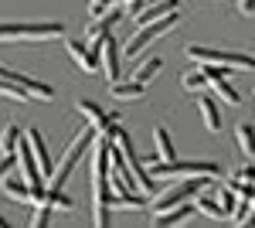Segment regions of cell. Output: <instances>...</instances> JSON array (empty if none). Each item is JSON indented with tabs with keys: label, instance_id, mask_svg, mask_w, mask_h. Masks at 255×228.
I'll list each match as a JSON object with an SVG mask.
<instances>
[{
	"label": "cell",
	"instance_id": "1",
	"mask_svg": "<svg viewBox=\"0 0 255 228\" xmlns=\"http://www.w3.org/2000/svg\"><path fill=\"white\" fill-rule=\"evenodd\" d=\"M109 150H113V140L99 133L96 140V160H92V225L106 228L113 218H109Z\"/></svg>",
	"mask_w": 255,
	"mask_h": 228
},
{
	"label": "cell",
	"instance_id": "2",
	"mask_svg": "<svg viewBox=\"0 0 255 228\" xmlns=\"http://www.w3.org/2000/svg\"><path fill=\"white\" fill-rule=\"evenodd\" d=\"M65 38L61 20H0V41H58Z\"/></svg>",
	"mask_w": 255,
	"mask_h": 228
},
{
	"label": "cell",
	"instance_id": "3",
	"mask_svg": "<svg viewBox=\"0 0 255 228\" xmlns=\"http://www.w3.org/2000/svg\"><path fill=\"white\" fill-rule=\"evenodd\" d=\"M150 177L157 181V177H218L221 167H218L215 160H150Z\"/></svg>",
	"mask_w": 255,
	"mask_h": 228
},
{
	"label": "cell",
	"instance_id": "4",
	"mask_svg": "<svg viewBox=\"0 0 255 228\" xmlns=\"http://www.w3.org/2000/svg\"><path fill=\"white\" fill-rule=\"evenodd\" d=\"M184 55L197 61V65H228V68H242V72H252L255 58L242 55V51H228V48H208V44H187Z\"/></svg>",
	"mask_w": 255,
	"mask_h": 228
},
{
	"label": "cell",
	"instance_id": "5",
	"mask_svg": "<svg viewBox=\"0 0 255 228\" xmlns=\"http://www.w3.org/2000/svg\"><path fill=\"white\" fill-rule=\"evenodd\" d=\"M92 143H96V126L79 130V133H75V140L68 143V150H65V157H61V164H58V171L51 174V181H48V184H51V188H61V184L68 181V174L82 164V157L89 153V147H92Z\"/></svg>",
	"mask_w": 255,
	"mask_h": 228
},
{
	"label": "cell",
	"instance_id": "6",
	"mask_svg": "<svg viewBox=\"0 0 255 228\" xmlns=\"http://www.w3.org/2000/svg\"><path fill=\"white\" fill-rule=\"evenodd\" d=\"M208 181H211V177H180V184L167 188V191L157 198V201H153V215H157V211L174 208V205H184L187 198H197L201 191L208 188Z\"/></svg>",
	"mask_w": 255,
	"mask_h": 228
},
{
	"label": "cell",
	"instance_id": "7",
	"mask_svg": "<svg viewBox=\"0 0 255 228\" xmlns=\"http://www.w3.org/2000/svg\"><path fill=\"white\" fill-rule=\"evenodd\" d=\"M99 68L109 82H119V72H123V48L116 44L113 34L102 38V51H99Z\"/></svg>",
	"mask_w": 255,
	"mask_h": 228
},
{
	"label": "cell",
	"instance_id": "8",
	"mask_svg": "<svg viewBox=\"0 0 255 228\" xmlns=\"http://www.w3.org/2000/svg\"><path fill=\"white\" fill-rule=\"evenodd\" d=\"M17 164H20V177L31 184V188H41L44 184V177L38 171V160H34V150H31V143H27V136H20L17 140Z\"/></svg>",
	"mask_w": 255,
	"mask_h": 228
},
{
	"label": "cell",
	"instance_id": "9",
	"mask_svg": "<svg viewBox=\"0 0 255 228\" xmlns=\"http://www.w3.org/2000/svg\"><path fill=\"white\" fill-rule=\"evenodd\" d=\"M27 143H31V150H34V160H38V171L44 177V184L51 181V174H55V164H51V153H48V143H44V133L41 130H27Z\"/></svg>",
	"mask_w": 255,
	"mask_h": 228
},
{
	"label": "cell",
	"instance_id": "10",
	"mask_svg": "<svg viewBox=\"0 0 255 228\" xmlns=\"http://www.w3.org/2000/svg\"><path fill=\"white\" fill-rule=\"evenodd\" d=\"M82 116H85V123L89 126H96V133H106L109 126H113V119H116V113H106L99 102H92V99H79V106H75Z\"/></svg>",
	"mask_w": 255,
	"mask_h": 228
},
{
	"label": "cell",
	"instance_id": "11",
	"mask_svg": "<svg viewBox=\"0 0 255 228\" xmlns=\"http://www.w3.org/2000/svg\"><path fill=\"white\" fill-rule=\"evenodd\" d=\"M31 201L34 205H48V208H61V211H72L75 208V201L68 198V194H61V188H31Z\"/></svg>",
	"mask_w": 255,
	"mask_h": 228
},
{
	"label": "cell",
	"instance_id": "12",
	"mask_svg": "<svg viewBox=\"0 0 255 228\" xmlns=\"http://www.w3.org/2000/svg\"><path fill=\"white\" fill-rule=\"evenodd\" d=\"M65 48H68V55L72 61L79 65L82 72H99V55H92V48L79 38H65Z\"/></svg>",
	"mask_w": 255,
	"mask_h": 228
},
{
	"label": "cell",
	"instance_id": "13",
	"mask_svg": "<svg viewBox=\"0 0 255 228\" xmlns=\"http://www.w3.org/2000/svg\"><path fill=\"white\" fill-rule=\"evenodd\" d=\"M109 92H113V99L116 102H136V99H143L146 95V85L143 82H109Z\"/></svg>",
	"mask_w": 255,
	"mask_h": 228
},
{
	"label": "cell",
	"instance_id": "14",
	"mask_svg": "<svg viewBox=\"0 0 255 228\" xmlns=\"http://www.w3.org/2000/svg\"><path fill=\"white\" fill-rule=\"evenodd\" d=\"M0 188H3V194H7L10 201H31V184H27L24 177H10V174H3Z\"/></svg>",
	"mask_w": 255,
	"mask_h": 228
},
{
	"label": "cell",
	"instance_id": "15",
	"mask_svg": "<svg viewBox=\"0 0 255 228\" xmlns=\"http://www.w3.org/2000/svg\"><path fill=\"white\" fill-rule=\"evenodd\" d=\"M177 7H180V0H157V3H146V7L139 10L136 20H139V24H150V20L163 17V14H174Z\"/></svg>",
	"mask_w": 255,
	"mask_h": 228
},
{
	"label": "cell",
	"instance_id": "16",
	"mask_svg": "<svg viewBox=\"0 0 255 228\" xmlns=\"http://www.w3.org/2000/svg\"><path fill=\"white\" fill-rule=\"evenodd\" d=\"M146 194L143 191H116L109 194V208H146Z\"/></svg>",
	"mask_w": 255,
	"mask_h": 228
},
{
	"label": "cell",
	"instance_id": "17",
	"mask_svg": "<svg viewBox=\"0 0 255 228\" xmlns=\"http://www.w3.org/2000/svg\"><path fill=\"white\" fill-rule=\"evenodd\" d=\"M191 215H194V208L184 201V205H174V208H167V211H157V215H153V218H157L153 225H180V222H187Z\"/></svg>",
	"mask_w": 255,
	"mask_h": 228
},
{
	"label": "cell",
	"instance_id": "18",
	"mask_svg": "<svg viewBox=\"0 0 255 228\" xmlns=\"http://www.w3.org/2000/svg\"><path fill=\"white\" fill-rule=\"evenodd\" d=\"M197 113H201L204 126H208L211 133H218V130H221V113H218V106L208 99V95H201V99H197Z\"/></svg>",
	"mask_w": 255,
	"mask_h": 228
},
{
	"label": "cell",
	"instance_id": "19",
	"mask_svg": "<svg viewBox=\"0 0 255 228\" xmlns=\"http://www.w3.org/2000/svg\"><path fill=\"white\" fill-rule=\"evenodd\" d=\"M17 82L27 89L31 99H41V102H51V99H55V89H51L48 82H38V78H27V75H17Z\"/></svg>",
	"mask_w": 255,
	"mask_h": 228
},
{
	"label": "cell",
	"instance_id": "20",
	"mask_svg": "<svg viewBox=\"0 0 255 228\" xmlns=\"http://www.w3.org/2000/svg\"><path fill=\"white\" fill-rule=\"evenodd\" d=\"M211 194H215V191H211ZM211 194H208V191H201V194H197V211H204V215H208V218H215V222H225V218H228V211L221 208V201H215Z\"/></svg>",
	"mask_w": 255,
	"mask_h": 228
},
{
	"label": "cell",
	"instance_id": "21",
	"mask_svg": "<svg viewBox=\"0 0 255 228\" xmlns=\"http://www.w3.org/2000/svg\"><path fill=\"white\" fill-rule=\"evenodd\" d=\"M153 147H157V160H174L177 157L174 140L167 133V126H157V130H153Z\"/></svg>",
	"mask_w": 255,
	"mask_h": 228
},
{
	"label": "cell",
	"instance_id": "22",
	"mask_svg": "<svg viewBox=\"0 0 255 228\" xmlns=\"http://www.w3.org/2000/svg\"><path fill=\"white\" fill-rule=\"evenodd\" d=\"M208 85H211V89H215V92L221 95L225 102H232V106H238V102H242V95H238V89L232 85V82H228V75H215V78H208Z\"/></svg>",
	"mask_w": 255,
	"mask_h": 228
},
{
	"label": "cell",
	"instance_id": "23",
	"mask_svg": "<svg viewBox=\"0 0 255 228\" xmlns=\"http://www.w3.org/2000/svg\"><path fill=\"white\" fill-rule=\"evenodd\" d=\"M0 99H14V102H27L31 95L17 78H0Z\"/></svg>",
	"mask_w": 255,
	"mask_h": 228
},
{
	"label": "cell",
	"instance_id": "24",
	"mask_svg": "<svg viewBox=\"0 0 255 228\" xmlns=\"http://www.w3.org/2000/svg\"><path fill=\"white\" fill-rule=\"evenodd\" d=\"M235 143H238V150L245 153V157H255V130L249 126V123L235 126Z\"/></svg>",
	"mask_w": 255,
	"mask_h": 228
},
{
	"label": "cell",
	"instance_id": "25",
	"mask_svg": "<svg viewBox=\"0 0 255 228\" xmlns=\"http://www.w3.org/2000/svg\"><path fill=\"white\" fill-rule=\"evenodd\" d=\"M160 68H163V58H146L136 72H133V82H143V85H146V82H153V78L160 75Z\"/></svg>",
	"mask_w": 255,
	"mask_h": 228
},
{
	"label": "cell",
	"instance_id": "26",
	"mask_svg": "<svg viewBox=\"0 0 255 228\" xmlns=\"http://www.w3.org/2000/svg\"><path fill=\"white\" fill-rule=\"evenodd\" d=\"M20 136H24V133H20L17 126H7L3 136H0V150H3V153H14V150H17V140H20Z\"/></svg>",
	"mask_w": 255,
	"mask_h": 228
},
{
	"label": "cell",
	"instance_id": "27",
	"mask_svg": "<svg viewBox=\"0 0 255 228\" xmlns=\"http://www.w3.org/2000/svg\"><path fill=\"white\" fill-rule=\"evenodd\" d=\"M184 89H187V92L208 89V78H204V72H191V75H184Z\"/></svg>",
	"mask_w": 255,
	"mask_h": 228
},
{
	"label": "cell",
	"instance_id": "28",
	"mask_svg": "<svg viewBox=\"0 0 255 228\" xmlns=\"http://www.w3.org/2000/svg\"><path fill=\"white\" fill-rule=\"evenodd\" d=\"M31 225H34V228L51 225V208H48V205H38V211H34V218H31Z\"/></svg>",
	"mask_w": 255,
	"mask_h": 228
},
{
	"label": "cell",
	"instance_id": "29",
	"mask_svg": "<svg viewBox=\"0 0 255 228\" xmlns=\"http://www.w3.org/2000/svg\"><path fill=\"white\" fill-rule=\"evenodd\" d=\"M215 194H218V201H221V208L232 215V211H235V191H232V188H221V191H215Z\"/></svg>",
	"mask_w": 255,
	"mask_h": 228
},
{
	"label": "cell",
	"instance_id": "30",
	"mask_svg": "<svg viewBox=\"0 0 255 228\" xmlns=\"http://www.w3.org/2000/svg\"><path fill=\"white\" fill-rule=\"evenodd\" d=\"M232 184H255V167H242V171H235Z\"/></svg>",
	"mask_w": 255,
	"mask_h": 228
},
{
	"label": "cell",
	"instance_id": "31",
	"mask_svg": "<svg viewBox=\"0 0 255 228\" xmlns=\"http://www.w3.org/2000/svg\"><path fill=\"white\" fill-rule=\"evenodd\" d=\"M116 3H119V0H92L89 10H92V17H99V14H106L109 7H116Z\"/></svg>",
	"mask_w": 255,
	"mask_h": 228
},
{
	"label": "cell",
	"instance_id": "32",
	"mask_svg": "<svg viewBox=\"0 0 255 228\" xmlns=\"http://www.w3.org/2000/svg\"><path fill=\"white\" fill-rule=\"evenodd\" d=\"M14 167V153H3V160H0V181H3V174H10Z\"/></svg>",
	"mask_w": 255,
	"mask_h": 228
},
{
	"label": "cell",
	"instance_id": "33",
	"mask_svg": "<svg viewBox=\"0 0 255 228\" xmlns=\"http://www.w3.org/2000/svg\"><path fill=\"white\" fill-rule=\"evenodd\" d=\"M238 10L249 17V14H255V0H238Z\"/></svg>",
	"mask_w": 255,
	"mask_h": 228
},
{
	"label": "cell",
	"instance_id": "34",
	"mask_svg": "<svg viewBox=\"0 0 255 228\" xmlns=\"http://www.w3.org/2000/svg\"><path fill=\"white\" fill-rule=\"evenodd\" d=\"M0 78H17V72H10V68H3V65H0Z\"/></svg>",
	"mask_w": 255,
	"mask_h": 228
},
{
	"label": "cell",
	"instance_id": "35",
	"mask_svg": "<svg viewBox=\"0 0 255 228\" xmlns=\"http://www.w3.org/2000/svg\"><path fill=\"white\" fill-rule=\"evenodd\" d=\"M242 225H255V211H252V215H245V218H242Z\"/></svg>",
	"mask_w": 255,
	"mask_h": 228
},
{
	"label": "cell",
	"instance_id": "36",
	"mask_svg": "<svg viewBox=\"0 0 255 228\" xmlns=\"http://www.w3.org/2000/svg\"><path fill=\"white\" fill-rule=\"evenodd\" d=\"M7 225H10V222H7V218H3V215H0V228H7Z\"/></svg>",
	"mask_w": 255,
	"mask_h": 228
}]
</instances>
